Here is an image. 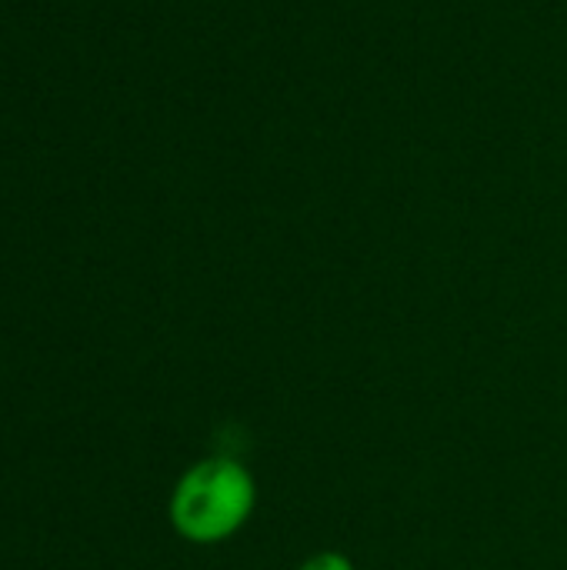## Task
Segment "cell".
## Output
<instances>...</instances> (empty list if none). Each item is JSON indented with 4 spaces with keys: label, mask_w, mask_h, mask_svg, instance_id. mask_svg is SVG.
Here are the masks:
<instances>
[{
    "label": "cell",
    "mask_w": 567,
    "mask_h": 570,
    "mask_svg": "<svg viewBox=\"0 0 567 570\" xmlns=\"http://www.w3.org/2000/svg\"><path fill=\"white\" fill-rule=\"evenodd\" d=\"M254 511L251 474L227 458H211L190 468L170 501L174 528L194 544L231 538Z\"/></svg>",
    "instance_id": "obj_1"
},
{
    "label": "cell",
    "mask_w": 567,
    "mask_h": 570,
    "mask_svg": "<svg viewBox=\"0 0 567 570\" xmlns=\"http://www.w3.org/2000/svg\"><path fill=\"white\" fill-rule=\"evenodd\" d=\"M301 570H354V564L344 554H338V551H321V554L307 558Z\"/></svg>",
    "instance_id": "obj_2"
}]
</instances>
